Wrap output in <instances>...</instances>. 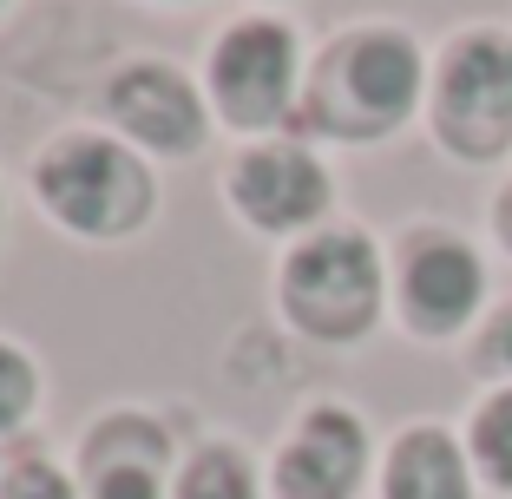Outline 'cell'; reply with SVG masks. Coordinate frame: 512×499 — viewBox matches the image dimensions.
I'll list each match as a JSON object with an SVG mask.
<instances>
[{
  "label": "cell",
  "mask_w": 512,
  "mask_h": 499,
  "mask_svg": "<svg viewBox=\"0 0 512 499\" xmlns=\"http://www.w3.org/2000/svg\"><path fill=\"white\" fill-rule=\"evenodd\" d=\"M434 125L453 152L493 158L512 138V40L499 33H467L453 40L434 86Z\"/></svg>",
  "instance_id": "4"
},
{
  "label": "cell",
  "mask_w": 512,
  "mask_h": 499,
  "mask_svg": "<svg viewBox=\"0 0 512 499\" xmlns=\"http://www.w3.org/2000/svg\"><path fill=\"white\" fill-rule=\"evenodd\" d=\"M171 499H256V473L237 447H197L178 473Z\"/></svg>",
  "instance_id": "12"
},
{
  "label": "cell",
  "mask_w": 512,
  "mask_h": 499,
  "mask_svg": "<svg viewBox=\"0 0 512 499\" xmlns=\"http://www.w3.org/2000/svg\"><path fill=\"white\" fill-rule=\"evenodd\" d=\"M368 467V434L348 408H309L276 460V499H348Z\"/></svg>",
  "instance_id": "7"
},
{
  "label": "cell",
  "mask_w": 512,
  "mask_h": 499,
  "mask_svg": "<svg viewBox=\"0 0 512 499\" xmlns=\"http://www.w3.org/2000/svg\"><path fill=\"white\" fill-rule=\"evenodd\" d=\"M388 499H473L467 493V467L440 427H414L394 440L388 454Z\"/></svg>",
  "instance_id": "11"
},
{
  "label": "cell",
  "mask_w": 512,
  "mask_h": 499,
  "mask_svg": "<svg viewBox=\"0 0 512 499\" xmlns=\"http://www.w3.org/2000/svg\"><path fill=\"white\" fill-rule=\"evenodd\" d=\"M211 99L230 125H276L296 99V33L283 20H243L211 46Z\"/></svg>",
  "instance_id": "5"
},
{
  "label": "cell",
  "mask_w": 512,
  "mask_h": 499,
  "mask_svg": "<svg viewBox=\"0 0 512 499\" xmlns=\"http://www.w3.org/2000/svg\"><path fill=\"white\" fill-rule=\"evenodd\" d=\"M283 309L316 342H355L381 309V257L362 230H316L283 263Z\"/></svg>",
  "instance_id": "3"
},
{
  "label": "cell",
  "mask_w": 512,
  "mask_h": 499,
  "mask_svg": "<svg viewBox=\"0 0 512 499\" xmlns=\"http://www.w3.org/2000/svg\"><path fill=\"white\" fill-rule=\"evenodd\" d=\"M230 204L256 230H302L329 211V171L302 145H250L230 171Z\"/></svg>",
  "instance_id": "6"
},
{
  "label": "cell",
  "mask_w": 512,
  "mask_h": 499,
  "mask_svg": "<svg viewBox=\"0 0 512 499\" xmlns=\"http://www.w3.org/2000/svg\"><path fill=\"white\" fill-rule=\"evenodd\" d=\"M421 99V53L407 33L368 27V33H342L316 60L302 112L316 132L335 138H381L414 112Z\"/></svg>",
  "instance_id": "1"
},
{
  "label": "cell",
  "mask_w": 512,
  "mask_h": 499,
  "mask_svg": "<svg viewBox=\"0 0 512 499\" xmlns=\"http://www.w3.org/2000/svg\"><path fill=\"white\" fill-rule=\"evenodd\" d=\"M499 237H506V250H512V191L499 197Z\"/></svg>",
  "instance_id": "17"
},
{
  "label": "cell",
  "mask_w": 512,
  "mask_h": 499,
  "mask_svg": "<svg viewBox=\"0 0 512 499\" xmlns=\"http://www.w3.org/2000/svg\"><path fill=\"white\" fill-rule=\"evenodd\" d=\"M0 499H79V493L53 460H20L0 473Z\"/></svg>",
  "instance_id": "15"
},
{
  "label": "cell",
  "mask_w": 512,
  "mask_h": 499,
  "mask_svg": "<svg viewBox=\"0 0 512 499\" xmlns=\"http://www.w3.org/2000/svg\"><path fill=\"white\" fill-rule=\"evenodd\" d=\"M401 309L421 335H447L480 309V257L460 237H414L401 263Z\"/></svg>",
  "instance_id": "10"
},
{
  "label": "cell",
  "mask_w": 512,
  "mask_h": 499,
  "mask_svg": "<svg viewBox=\"0 0 512 499\" xmlns=\"http://www.w3.org/2000/svg\"><path fill=\"white\" fill-rule=\"evenodd\" d=\"M33 401H40V375H33L27 348L0 342V434L27 421V414H33Z\"/></svg>",
  "instance_id": "14"
},
{
  "label": "cell",
  "mask_w": 512,
  "mask_h": 499,
  "mask_svg": "<svg viewBox=\"0 0 512 499\" xmlns=\"http://www.w3.org/2000/svg\"><path fill=\"white\" fill-rule=\"evenodd\" d=\"M86 499H165L171 480V440L151 414H106L86 434L79 454Z\"/></svg>",
  "instance_id": "9"
},
{
  "label": "cell",
  "mask_w": 512,
  "mask_h": 499,
  "mask_svg": "<svg viewBox=\"0 0 512 499\" xmlns=\"http://www.w3.org/2000/svg\"><path fill=\"white\" fill-rule=\"evenodd\" d=\"M106 106L138 145L151 152H197L204 145V99L197 86L165 60H138L106 86Z\"/></svg>",
  "instance_id": "8"
},
{
  "label": "cell",
  "mask_w": 512,
  "mask_h": 499,
  "mask_svg": "<svg viewBox=\"0 0 512 499\" xmlns=\"http://www.w3.org/2000/svg\"><path fill=\"white\" fill-rule=\"evenodd\" d=\"M486 348H493V362H506V368H512V309L499 316V329H493V342H486Z\"/></svg>",
  "instance_id": "16"
},
{
  "label": "cell",
  "mask_w": 512,
  "mask_h": 499,
  "mask_svg": "<svg viewBox=\"0 0 512 499\" xmlns=\"http://www.w3.org/2000/svg\"><path fill=\"white\" fill-rule=\"evenodd\" d=\"M473 460L486 467L493 486H512V388L473 414Z\"/></svg>",
  "instance_id": "13"
},
{
  "label": "cell",
  "mask_w": 512,
  "mask_h": 499,
  "mask_svg": "<svg viewBox=\"0 0 512 499\" xmlns=\"http://www.w3.org/2000/svg\"><path fill=\"white\" fill-rule=\"evenodd\" d=\"M33 191L79 237H132L151 217V171L99 132L53 138L33 165Z\"/></svg>",
  "instance_id": "2"
}]
</instances>
